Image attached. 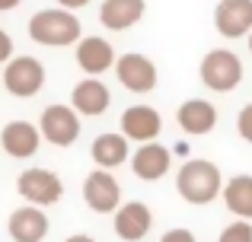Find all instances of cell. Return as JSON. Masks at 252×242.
Here are the masks:
<instances>
[{
	"instance_id": "obj_1",
	"label": "cell",
	"mask_w": 252,
	"mask_h": 242,
	"mask_svg": "<svg viewBox=\"0 0 252 242\" xmlns=\"http://www.w3.org/2000/svg\"><path fill=\"white\" fill-rule=\"evenodd\" d=\"M29 38L48 48H64V45H77L80 42V19L70 10H38L29 19Z\"/></svg>"
},
{
	"instance_id": "obj_2",
	"label": "cell",
	"mask_w": 252,
	"mask_h": 242,
	"mask_svg": "<svg viewBox=\"0 0 252 242\" xmlns=\"http://www.w3.org/2000/svg\"><path fill=\"white\" fill-rule=\"evenodd\" d=\"M176 188L189 204H211L223 188L220 169L211 160H189L176 175Z\"/></svg>"
},
{
	"instance_id": "obj_3",
	"label": "cell",
	"mask_w": 252,
	"mask_h": 242,
	"mask_svg": "<svg viewBox=\"0 0 252 242\" xmlns=\"http://www.w3.org/2000/svg\"><path fill=\"white\" fill-rule=\"evenodd\" d=\"M201 83L211 93H230L243 83V61L230 48H214L201 61Z\"/></svg>"
},
{
	"instance_id": "obj_4",
	"label": "cell",
	"mask_w": 252,
	"mask_h": 242,
	"mask_svg": "<svg viewBox=\"0 0 252 242\" xmlns=\"http://www.w3.org/2000/svg\"><path fill=\"white\" fill-rule=\"evenodd\" d=\"M16 191L32 207H51L64 198V185L51 169H26V172H19Z\"/></svg>"
},
{
	"instance_id": "obj_5",
	"label": "cell",
	"mask_w": 252,
	"mask_h": 242,
	"mask_svg": "<svg viewBox=\"0 0 252 242\" xmlns=\"http://www.w3.org/2000/svg\"><path fill=\"white\" fill-rule=\"evenodd\" d=\"M0 80H3V86H6L10 96L29 99V96H35L38 89L45 86V67L35 57H13V61L6 64Z\"/></svg>"
},
{
	"instance_id": "obj_6",
	"label": "cell",
	"mask_w": 252,
	"mask_h": 242,
	"mask_svg": "<svg viewBox=\"0 0 252 242\" xmlns=\"http://www.w3.org/2000/svg\"><path fill=\"white\" fill-rule=\"evenodd\" d=\"M38 131L42 137L51 143V147H70V143L80 137V115L70 106H48L42 112V121H38Z\"/></svg>"
},
{
	"instance_id": "obj_7",
	"label": "cell",
	"mask_w": 252,
	"mask_h": 242,
	"mask_svg": "<svg viewBox=\"0 0 252 242\" xmlns=\"http://www.w3.org/2000/svg\"><path fill=\"white\" fill-rule=\"evenodd\" d=\"M83 201L96 214H115L122 207V185H118V179L112 172L96 169L83 182Z\"/></svg>"
},
{
	"instance_id": "obj_8",
	"label": "cell",
	"mask_w": 252,
	"mask_h": 242,
	"mask_svg": "<svg viewBox=\"0 0 252 242\" xmlns=\"http://www.w3.org/2000/svg\"><path fill=\"white\" fill-rule=\"evenodd\" d=\"M115 77H118V83H122L125 89H131V93H150V89L157 86L154 61L144 57V54H137V51L118 57L115 61Z\"/></svg>"
},
{
	"instance_id": "obj_9",
	"label": "cell",
	"mask_w": 252,
	"mask_h": 242,
	"mask_svg": "<svg viewBox=\"0 0 252 242\" xmlns=\"http://www.w3.org/2000/svg\"><path fill=\"white\" fill-rule=\"evenodd\" d=\"M163 131V118L154 106H131L122 112V134L134 143H154Z\"/></svg>"
},
{
	"instance_id": "obj_10",
	"label": "cell",
	"mask_w": 252,
	"mask_h": 242,
	"mask_svg": "<svg viewBox=\"0 0 252 242\" xmlns=\"http://www.w3.org/2000/svg\"><path fill=\"white\" fill-rule=\"evenodd\" d=\"M214 29L223 38H243L252 32V0H220L214 6Z\"/></svg>"
},
{
	"instance_id": "obj_11",
	"label": "cell",
	"mask_w": 252,
	"mask_h": 242,
	"mask_svg": "<svg viewBox=\"0 0 252 242\" xmlns=\"http://www.w3.org/2000/svg\"><path fill=\"white\" fill-rule=\"evenodd\" d=\"M109 106H112V93L99 77H86L70 93V108L83 118H99V115H105Z\"/></svg>"
},
{
	"instance_id": "obj_12",
	"label": "cell",
	"mask_w": 252,
	"mask_h": 242,
	"mask_svg": "<svg viewBox=\"0 0 252 242\" xmlns=\"http://www.w3.org/2000/svg\"><path fill=\"white\" fill-rule=\"evenodd\" d=\"M154 226V214L141 201H128L115 211V236L125 242H141Z\"/></svg>"
},
{
	"instance_id": "obj_13",
	"label": "cell",
	"mask_w": 252,
	"mask_h": 242,
	"mask_svg": "<svg viewBox=\"0 0 252 242\" xmlns=\"http://www.w3.org/2000/svg\"><path fill=\"white\" fill-rule=\"evenodd\" d=\"M10 239L13 242H42L48 236V217H45L42 207H32V204H23L10 214Z\"/></svg>"
},
{
	"instance_id": "obj_14",
	"label": "cell",
	"mask_w": 252,
	"mask_h": 242,
	"mask_svg": "<svg viewBox=\"0 0 252 242\" xmlns=\"http://www.w3.org/2000/svg\"><path fill=\"white\" fill-rule=\"evenodd\" d=\"M172 166V153L169 147H163V143H141V147L134 150V156H131V169H134L137 179L144 182H157L163 179V175L169 172Z\"/></svg>"
},
{
	"instance_id": "obj_15",
	"label": "cell",
	"mask_w": 252,
	"mask_h": 242,
	"mask_svg": "<svg viewBox=\"0 0 252 242\" xmlns=\"http://www.w3.org/2000/svg\"><path fill=\"white\" fill-rule=\"evenodd\" d=\"M0 147L10 156H16V160H29L42 147V131L29 121H10L0 131Z\"/></svg>"
},
{
	"instance_id": "obj_16",
	"label": "cell",
	"mask_w": 252,
	"mask_h": 242,
	"mask_svg": "<svg viewBox=\"0 0 252 242\" xmlns=\"http://www.w3.org/2000/svg\"><path fill=\"white\" fill-rule=\"evenodd\" d=\"M115 51H112V45L105 42V38L99 35H86L77 42V64H80V70L86 77H99L105 74L109 67H115Z\"/></svg>"
},
{
	"instance_id": "obj_17",
	"label": "cell",
	"mask_w": 252,
	"mask_h": 242,
	"mask_svg": "<svg viewBox=\"0 0 252 242\" xmlns=\"http://www.w3.org/2000/svg\"><path fill=\"white\" fill-rule=\"evenodd\" d=\"M176 121L185 134L201 137V134H211V131L217 128V108H214V102H208V99H189V102L179 106Z\"/></svg>"
},
{
	"instance_id": "obj_18",
	"label": "cell",
	"mask_w": 252,
	"mask_h": 242,
	"mask_svg": "<svg viewBox=\"0 0 252 242\" xmlns=\"http://www.w3.org/2000/svg\"><path fill=\"white\" fill-rule=\"evenodd\" d=\"M147 3L144 0H105L102 10H99V19H102L105 29L112 32H125L144 16Z\"/></svg>"
},
{
	"instance_id": "obj_19",
	"label": "cell",
	"mask_w": 252,
	"mask_h": 242,
	"mask_svg": "<svg viewBox=\"0 0 252 242\" xmlns=\"http://www.w3.org/2000/svg\"><path fill=\"white\" fill-rule=\"evenodd\" d=\"M90 156L99 169L109 172L128 160V140H125V134H99L90 147Z\"/></svg>"
},
{
	"instance_id": "obj_20",
	"label": "cell",
	"mask_w": 252,
	"mask_h": 242,
	"mask_svg": "<svg viewBox=\"0 0 252 242\" xmlns=\"http://www.w3.org/2000/svg\"><path fill=\"white\" fill-rule=\"evenodd\" d=\"M223 204L240 220H252V175H233L223 185Z\"/></svg>"
},
{
	"instance_id": "obj_21",
	"label": "cell",
	"mask_w": 252,
	"mask_h": 242,
	"mask_svg": "<svg viewBox=\"0 0 252 242\" xmlns=\"http://www.w3.org/2000/svg\"><path fill=\"white\" fill-rule=\"evenodd\" d=\"M217 242H252V223L249 220H236L217 236Z\"/></svg>"
},
{
	"instance_id": "obj_22",
	"label": "cell",
	"mask_w": 252,
	"mask_h": 242,
	"mask_svg": "<svg viewBox=\"0 0 252 242\" xmlns=\"http://www.w3.org/2000/svg\"><path fill=\"white\" fill-rule=\"evenodd\" d=\"M236 131H240L243 140H249V143H252V102L240 108V115H236Z\"/></svg>"
},
{
	"instance_id": "obj_23",
	"label": "cell",
	"mask_w": 252,
	"mask_h": 242,
	"mask_svg": "<svg viewBox=\"0 0 252 242\" xmlns=\"http://www.w3.org/2000/svg\"><path fill=\"white\" fill-rule=\"evenodd\" d=\"M160 242H198V239H195V233L185 230V226H172V230L163 233V239H160Z\"/></svg>"
},
{
	"instance_id": "obj_24",
	"label": "cell",
	"mask_w": 252,
	"mask_h": 242,
	"mask_svg": "<svg viewBox=\"0 0 252 242\" xmlns=\"http://www.w3.org/2000/svg\"><path fill=\"white\" fill-rule=\"evenodd\" d=\"M13 61V38L0 29V64H10Z\"/></svg>"
},
{
	"instance_id": "obj_25",
	"label": "cell",
	"mask_w": 252,
	"mask_h": 242,
	"mask_svg": "<svg viewBox=\"0 0 252 242\" xmlns=\"http://www.w3.org/2000/svg\"><path fill=\"white\" fill-rule=\"evenodd\" d=\"M86 3H90V0H58V6H61V10H70V13L86 6Z\"/></svg>"
},
{
	"instance_id": "obj_26",
	"label": "cell",
	"mask_w": 252,
	"mask_h": 242,
	"mask_svg": "<svg viewBox=\"0 0 252 242\" xmlns=\"http://www.w3.org/2000/svg\"><path fill=\"white\" fill-rule=\"evenodd\" d=\"M64 242H96L93 236H86V233H74V236H67Z\"/></svg>"
},
{
	"instance_id": "obj_27",
	"label": "cell",
	"mask_w": 252,
	"mask_h": 242,
	"mask_svg": "<svg viewBox=\"0 0 252 242\" xmlns=\"http://www.w3.org/2000/svg\"><path fill=\"white\" fill-rule=\"evenodd\" d=\"M23 0H0V10H13V6H19Z\"/></svg>"
},
{
	"instance_id": "obj_28",
	"label": "cell",
	"mask_w": 252,
	"mask_h": 242,
	"mask_svg": "<svg viewBox=\"0 0 252 242\" xmlns=\"http://www.w3.org/2000/svg\"><path fill=\"white\" fill-rule=\"evenodd\" d=\"M249 51H252V32H249Z\"/></svg>"
},
{
	"instance_id": "obj_29",
	"label": "cell",
	"mask_w": 252,
	"mask_h": 242,
	"mask_svg": "<svg viewBox=\"0 0 252 242\" xmlns=\"http://www.w3.org/2000/svg\"><path fill=\"white\" fill-rule=\"evenodd\" d=\"M0 86H3V80H0Z\"/></svg>"
}]
</instances>
